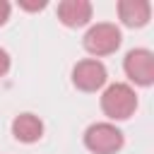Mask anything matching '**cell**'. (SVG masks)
Returning <instances> with one entry per match:
<instances>
[{
	"mask_svg": "<svg viewBox=\"0 0 154 154\" xmlns=\"http://www.w3.org/2000/svg\"><path fill=\"white\" fill-rule=\"evenodd\" d=\"M106 79H108L106 65L96 58H84L72 67V84L79 91H96L106 84Z\"/></svg>",
	"mask_w": 154,
	"mask_h": 154,
	"instance_id": "5b68a950",
	"label": "cell"
},
{
	"mask_svg": "<svg viewBox=\"0 0 154 154\" xmlns=\"http://www.w3.org/2000/svg\"><path fill=\"white\" fill-rule=\"evenodd\" d=\"M123 144L125 137L113 123H94L84 130V147L91 154H116Z\"/></svg>",
	"mask_w": 154,
	"mask_h": 154,
	"instance_id": "3957f363",
	"label": "cell"
},
{
	"mask_svg": "<svg viewBox=\"0 0 154 154\" xmlns=\"http://www.w3.org/2000/svg\"><path fill=\"white\" fill-rule=\"evenodd\" d=\"M19 7H24V10H29V12H36V10H43L46 2H26V0H22Z\"/></svg>",
	"mask_w": 154,
	"mask_h": 154,
	"instance_id": "8fae6325",
	"label": "cell"
},
{
	"mask_svg": "<svg viewBox=\"0 0 154 154\" xmlns=\"http://www.w3.org/2000/svg\"><path fill=\"white\" fill-rule=\"evenodd\" d=\"M120 41H123V34L116 24L111 22H99V24H91L82 38L87 53H91L94 58H101V55H111L120 48Z\"/></svg>",
	"mask_w": 154,
	"mask_h": 154,
	"instance_id": "7a4b0ae2",
	"label": "cell"
},
{
	"mask_svg": "<svg viewBox=\"0 0 154 154\" xmlns=\"http://www.w3.org/2000/svg\"><path fill=\"white\" fill-rule=\"evenodd\" d=\"M123 70L130 77V82L140 87H149L154 82V53L147 48H132L128 51L123 60Z\"/></svg>",
	"mask_w": 154,
	"mask_h": 154,
	"instance_id": "277c9868",
	"label": "cell"
},
{
	"mask_svg": "<svg viewBox=\"0 0 154 154\" xmlns=\"http://www.w3.org/2000/svg\"><path fill=\"white\" fill-rule=\"evenodd\" d=\"M58 19L70 29L87 26L91 22V2L89 0H63L58 5Z\"/></svg>",
	"mask_w": 154,
	"mask_h": 154,
	"instance_id": "8992f818",
	"label": "cell"
},
{
	"mask_svg": "<svg viewBox=\"0 0 154 154\" xmlns=\"http://www.w3.org/2000/svg\"><path fill=\"white\" fill-rule=\"evenodd\" d=\"M101 111L111 120H128L137 111V94L130 84L116 82L108 84L101 94Z\"/></svg>",
	"mask_w": 154,
	"mask_h": 154,
	"instance_id": "6da1fadb",
	"label": "cell"
},
{
	"mask_svg": "<svg viewBox=\"0 0 154 154\" xmlns=\"http://www.w3.org/2000/svg\"><path fill=\"white\" fill-rule=\"evenodd\" d=\"M118 17L125 26L140 29L149 22L152 5H149V0H120L118 2Z\"/></svg>",
	"mask_w": 154,
	"mask_h": 154,
	"instance_id": "52a82bcc",
	"label": "cell"
},
{
	"mask_svg": "<svg viewBox=\"0 0 154 154\" xmlns=\"http://www.w3.org/2000/svg\"><path fill=\"white\" fill-rule=\"evenodd\" d=\"M12 135H14V140H19L24 144L38 142L43 137V123L34 113H19L12 120Z\"/></svg>",
	"mask_w": 154,
	"mask_h": 154,
	"instance_id": "ba28073f",
	"label": "cell"
},
{
	"mask_svg": "<svg viewBox=\"0 0 154 154\" xmlns=\"http://www.w3.org/2000/svg\"><path fill=\"white\" fill-rule=\"evenodd\" d=\"M7 70H10V55L5 48H0V77H5Z\"/></svg>",
	"mask_w": 154,
	"mask_h": 154,
	"instance_id": "9c48e42d",
	"label": "cell"
},
{
	"mask_svg": "<svg viewBox=\"0 0 154 154\" xmlns=\"http://www.w3.org/2000/svg\"><path fill=\"white\" fill-rule=\"evenodd\" d=\"M10 10H12V7H10V2H7V0H0V26L10 19Z\"/></svg>",
	"mask_w": 154,
	"mask_h": 154,
	"instance_id": "30bf717a",
	"label": "cell"
}]
</instances>
